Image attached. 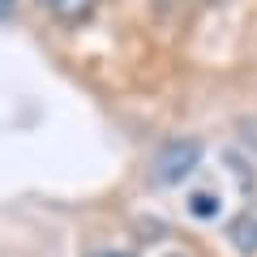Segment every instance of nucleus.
Returning <instances> with one entry per match:
<instances>
[{"label":"nucleus","mask_w":257,"mask_h":257,"mask_svg":"<svg viewBox=\"0 0 257 257\" xmlns=\"http://www.w3.org/2000/svg\"><path fill=\"white\" fill-rule=\"evenodd\" d=\"M248 193H253L248 163H240L236 155H223V167L214 172V180H202V184H193L184 193V210L193 219H202V223H214L236 197H248Z\"/></svg>","instance_id":"1"},{"label":"nucleus","mask_w":257,"mask_h":257,"mask_svg":"<svg viewBox=\"0 0 257 257\" xmlns=\"http://www.w3.org/2000/svg\"><path fill=\"white\" fill-rule=\"evenodd\" d=\"M202 167V142L197 138H172L155 155V180L159 184H180Z\"/></svg>","instance_id":"2"},{"label":"nucleus","mask_w":257,"mask_h":257,"mask_svg":"<svg viewBox=\"0 0 257 257\" xmlns=\"http://www.w3.org/2000/svg\"><path fill=\"white\" fill-rule=\"evenodd\" d=\"M227 240L236 253L244 257H257V202H244L227 223Z\"/></svg>","instance_id":"3"},{"label":"nucleus","mask_w":257,"mask_h":257,"mask_svg":"<svg viewBox=\"0 0 257 257\" xmlns=\"http://www.w3.org/2000/svg\"><path fill=\"white\" fill-rule=\"evenodd\" d=\"M47 13H52L56 22H64V26H77V22H86L94 13V5L99 0H39Z\"/></svg>","instance_id":"4"},{"label":"nucleus","mask_w":257,"mask_h":257,"mask_svg":"<svg viewBox=\"0 0 257 257\" xmlns=\"http://www.w3.org/2000/svg\"><path fill=\"white\" fill-rule=\"evenodd\" d=\"M86 257H138V253H128V248H111V244H99V248H90Z\"/></svg>","instance_id":"5"},{"label":"nucleus","mask_w":257,"mask_h":257,"mask_svg":"<svg viewBox=\"0 0 257 257\" xmlns=\"http://www.w3.org/2000/svg\"><path fill=\"white\" fill-rule=\"evenodd\" d=\"M150 257H193V253H189V248H180V244H159Z\"/></svg>","instance_id":"6"},{"label":"nucleus","mask_w":257,"mask_h":257,"mask_svg":"<svg viewBox=\"0 0 257 257\" xmlns=\"http://www.w3.org/2000/svg\"><path fill=\"white\" fill-rule=\"evenodd\" d=\"M13 9V0H0V18H5V13H9Z\"/></svg>","instance_id":"7"}]
</instances>
